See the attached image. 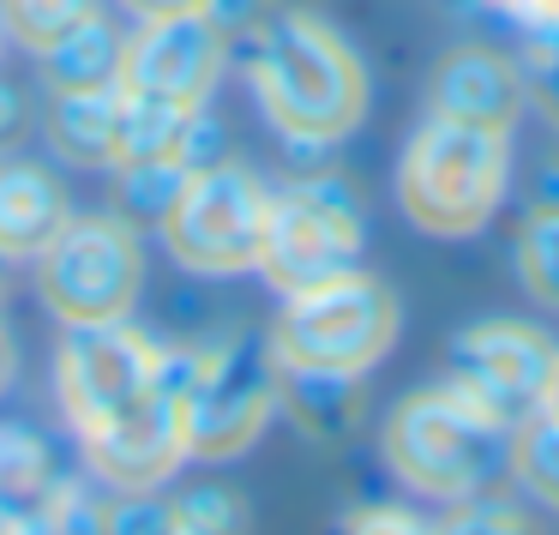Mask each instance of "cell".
<instances>
[{"mask_svg":"<svg viewBox=\"0 0 559 535\" xmlns=\"http://www.w3.org/2000/svg\"><path fill=\"white\" fill-rule=\"evenodd\" d=\"M253 91L271 127L289 139H331L355 133L367 115V73L355 49L313 13H271L253 37Z\"/></svg>","mask_w":559,"mask_h":535,"instance_id":"cell-1","label":"cell"},{"mask_svg":"<svg viewBox=\"0 0 559 535\" xmlns=\"http://www.w3.org/2000/svg\"><path fill=\"white\" fill-rule=\"evenodd\" d=\"M511 427L451 385L415 391L385 415V463L427 499H475L511 475Z\"/></svg>","mask_w":559,"mask_h":535,"instance_id":"cell-2","label":"cell"},{"mask_svg":"<svg viewBox=\"0 0 559 535\" xmlns=\"http://www.w3.org/2000/svg\"><path fill=\"white\" fill-rule=\"evenodd\" d=\"M511 139L506 127H475L427 115L397 163V205L421 235H475L506 199Z\"/></svg>","mask_w":559,"mask_h":535,"instance_id":"cell-3","label":"cell"},{"mask_svg":"<svg viewBox=\"0 0 559 535\" xmlns=\"http://www.w3.org/2000/svg\"><path fill=\"white\" fill-rule=\"evenodd\" d=\"M397 337V301L367 271H337L325 283L283 295V313L271 325V355L283 373H325L361 379Z\"/></svg>","mask_w":559,"mask_h":535,"instance_id":"cell-4","label":"cell"},{"mask_svg":"<svg viewBox=\"0 0 559 535\" xmlns=\"http://www.w3.org/2000/svg\"><path fill=\"white\" fill-rule=\"evenodd\" d=\"M283 391V367L271 343L229 337L217 349L187 355L181 367V433L187 457H235L265 433Z\"/></svg>","mask_w":559,"mask_h":535,"instance_id":"cell-5","label":"cell"},{"mask_svg":"<svg viewBox=\"0 0 559 535\" xmlns=\"http://www.w3.org/2000/svg\"><path fill=\"white\" fill-rule=\"evenodd\" d=\"M43 307L61 325L127 319L145 283V253L127 217H67L43 247Z\"/></svg>","mask_w":559,"mask_h":535,"instance_id":"cell-6","label":"cell"},{"mask_svg":"<svg viewBox=\"0 0 559 535\" xmlns=\"http://www.w3.org/2000/svg\"><path fill=\"white\" fill-rule=\"evenodd\" d=\"M355 259H361V205L337 175H307L265 199L259 271L283 295L355 271Z\"/></svg>","mask_w":559,"mask_h":535,"instance_id":"cell-7","label":"cell"},{"mask_svg":"<svg viewBox=\"0 0 559 535\" xmlns=\"http://www.w3.org/2000/svg\"><path fill=\"white\" fill-rule=\"evenodd\" d=\"M265 187L241 163H199L187 187L175 193L163 235L175 259L199 277H235L259 271V241H265Z\"/></svg>","mask_w":559,"mask_h":535,"instance_id":"cell-8","label":"cell"},{"mask_svg":"<svg viewBox=\"0 0 559 535\" xmlns=\"http://www.w3.org/2000/svg\"><path fill=\"white\" fill-rule=\"evenodd\" d=\"M554 361H559V349L542 331L518 325V319H487V325L457 331V343L445 355V385L457 397H469L481 415H493L499 427L518 433L547 403Z\"/></svg>","mask_w":559,"mask_h":535,"instance_id":"cell-9","label":"cell"},{"mask_svg":"<svg viewBox=\"0 0 559 535\" xmlns=\"http://www.w3.org/2000/svg\"><path fill=\"white\" fill-rule=\"evenodd\" d=\"M61 403L73 415L79 439L97 433L103 421L139 403L163 373V349L133 331L127 319H103V325H67V343H61Z\"/></svg>","mask_w":559,"mask_h":535,"instance_id":"cell-10","label":"cell"},{"mask_svg":"<svg viewBox=\"0 0 559 535\" xmlns=\"http://www.w3.org/2000/svg\"><path fill=\"white\" fill-rule=\"evenodd\" d=\"M181 367L187 349L169 355L163 349V373L139 403H127L115 421H103L97 433H85V457L103 482L115 487H157L175 463L187 457V433H181Z\"/></svg>","mask_w":559,"mask_h":535,"instance_id":"cell-11","label":"cell"},{"mask_svg":"<svg viewBox=\"0 0 559 535\" xmlns=\"http://www.w3.org/2000/svg\"><path fill=\"white\" fill-rule=\"evenodd\" d=\"M223 19L217 13H181V19H151L121 61V85L145 103L169 109H205L211 85L223 73Z\"/></svg>","mask_w":559,"mask_h":535,"instance_id":"cell-12","label":"cell"},{"mask_svg":"<svg viewBox=\"0 0 559 535\" xmlns=\"http://www.w3.org/2000/svg\"><path fill=\"white\" fill-rule=\"evenodd\" d=\"M427 115L475 121V127H506L511 133V121L523 115V73L493 49H457L433 67Z\"/></svg>","mask_w":559,"mask_h":535,"instance_id":"cell-13","label":"cell"},{"mask_svg":"<svg viewBox=\"0 0 559 535\" xmlns=\"http://www.w3.org/2000/svg\"><path fill=\"white\" fill-rule=\"evenodd\" d=\"M67 199L31 163H0V253L7 259H43V247L61 235Z\"/></svg>","mask_w":559,"mask_h":535,"instance_id":"cell-14","label":"cell"},{"mask_svg":"<svg viewBox=\"0 0 559 535\" xmlns=\"http://www.w3.org/2000/svg\"><path fill=\"white\" fill-rule=\"evenodd\" d=\"M121 109H127L121 85L55 97V115H49L55 151H61L67 163H79V169H115V151H121Z\"/></svg>","mask_w":559,"mask_h":535,"instance_id":"cell-15","label":"cell"},{"mask_svg":"<svg viewBox=\"0 0 559 535\" xmlns=\"http://www.w3.org/2000/svg\"><path fill=\"white\" fill-rule=\"evenodd\" d=\"M37 61H43V85H49V97H73V91L121 85L127 43L115 37V31L103 25V13H97V19H85L73 37H61L55 49H43Z\"/></svg>","mask_w":559,"mask_h":535,"instance_id":"cell-16","label":"cell"},{"mask_svg":"<svg viewBox=\"0 0 559 535\" xmlns=\"http://www.w3.org/2000/svg\"><path fill=\"white\" fill-rule=\"evenodd\" d=\"M85 19H97V0H0V31L19 37L31 55L73 37Z\"/></svg>","mask_w":559,"mask_h":535,"instance_id":"cell-17","label":"cell"},{"mask_svg":"<svg viewBox=\"0 0 559 535\" xmlns=\"http://www.w3.org/2000/svg\"><path fill=\"white\" fill-rule=\"evenodd\" d=\"M511 475H518L542 506L559 511V415L535 409L530 421L518 427V439H511Z\"/></svg>","mask_w":559,"mask_h":535,"instance_id":"cell-18","label":"cell"},{"mask_svg":"<svg viewBox=\"0 0 559 535\" xmlns=\"http://www.w3.org/2000/svg\"><path fill=\"white\" fill-rule=\"evenodd\" d=\"M518 277L535 301L559 313V211L530 217V229L518 235Z\"/></svg>","mask_w":559,"mask_h":535,"instance_id":"cell-19","label":"cell"},{"mask_svg":"<svg viewBox=\"0 0 559 535\" xmlns=\"http://www.w3.org/2000/svg\"><path fill=\"white\" fill-rule=\"evenodd\" d=\"M169 535H247V506L229 487H193L169 506Z\"/></svg>","mask_w":559,"mask_h":535,"instance_id":"cell-20","label":"cell"},{"mask_svg":"<svg viewBox=\"0 0 559 535\" xmlns=\"http://www.w3.org/2000/svg\"><path fill=\"white\" fill-rule=\"evenodd\" d=\"M193 163H145V169H121V205H127V223L145 217V223H163L175 205V193L187 187Z\"/></svg>","mask_w":559,"mask_h":535,"instance_id":"cell-21","label":"cell"},{"mask_svg":"<svg viewBox=\"0 0 559 535\" xmlns=\"http://www.w3.org/2000/svg\"><path fill=\"white\" fill-rule=\"evenodd\" d=\"M439 535H542V530L506 499L475 494V499H457V518L439 523Z\"/></svg>","mask_w":559,"mask_h":535,"instance_id":"cell-22","label":"cell"},{"mask_svg":"<svg viewBox=\"0 0 559 535\" xmlns=\"http://www.w3.org/2000/svg\"><path fill=\"white\" fill-rule=\"evenodd\" d=\"M103 535H169V506L151 499V487H139L133 499L103 511Z\"/></svg>","mask_w":559,"mask_h":535,"instance_id":"cell-23","label":"cell"},{"mask_svg":"<svg viewBox=\"0 0 559 535\" xmlns=\"http://www.w3.org/2000/svg\"><path fill=\"white\" fill-rule=\"evenodd\" d=\"M337 535H439V530L421 523L415 511H403V506H361Z\"/></svg>","mask_w":559,"mask_h":535,"instance_id":"cell-24","label":"cell"},{"mask_svg":"<svg viewBox=\"0 0 559 535\" xmlns=\"http://www.w3.org/2000/svg\"><path fill=\"white\" fill-rule=\"evenodd\" d=\"M127 13L151 19H181V13H217V0H127Z\"/></svg>","mask_w":559,"mask_h":535,"instance_id":"cell-25","label":"cell"},{"mask_svg":"<svg viewBox=\"0 0 559 535\" xmlns=\"http://www.w3.org/2000/svg\"><path fill=\"white\" fill-rule=\"evenodd\" d=\"M7 139H19V97L13 91H0V145Z\"/></svg>","mask_w":559,"mask_h":535,"instance_id":"cell-26","label":"cell"},{"mask_svg":"<svg viewBox=\"0 0 559 535\" xmlns=\"http://www.w3.org/2000/svg\"><path fill=\"white\" fill-rule=\"evenodd\" d=\"M7 379H13V337L0 331V385H7Z\"/></svg>","mask_w":559,"mask_h":535,"instance_id":"cell-27","label":"cell"},{"mask_svg":"<svg viewBox=\"0 0 559 535\" xmlns=\"http://www.w3.org/2000/svg\"><path fill=\"white\" fill-rule=\"evenodd\" d=\"M547 415H559V361H554V385H547V403H542Z\"/></svg>","mask_w":559,"mask_h":535,"instance_id":"cell-28","label":"cell"},{"mask_svg":"<svg viewBox=\"0 0 559 535\" xmlns=\"http://www.w3.org/2000/svg\"><path fill=\"white\" fill-rule=\"evenodd\" d=\"M0 271H7V253H0Z\"/></svg>","mask_w":559,"mask_h":535,"instance_id":"cell-29","label":"cell"}]
</instances>
